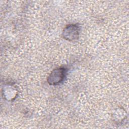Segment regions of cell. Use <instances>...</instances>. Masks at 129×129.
<instances>
[{
  "label": "cell",
  "mask_w": 129,
  "mask_h": 129,
  "mask_svg": "<svg viewBox=\"0 0 129 129\" xmlns=\"http://www.w3.org/2000/svg\"><path fill=\"white\" fill-rule=\"evenodd\" d=\"M79 28L76 25L68 26L64 30V37L68 40H74L78 36Z\"/></svg>",
  "instance_id": "7a4b0ae2"
},
{
  "label": "cell",
  "mask_w": 129,
  "mask_h": 129,
  "mask_svg": "<svg viewBox=\"0 0 129 129\" xmlns=\"http://www.w3.org/2000/svg\"><path fill=\"white\" fill-rule=\"evenodd\" d=\"M67 71L65 68H59L54 69L48 78V83L50 85H56L61 83L64 80Z\"/></svg>",
  "instance_id": "6da1fadb"
}]
</instances>
